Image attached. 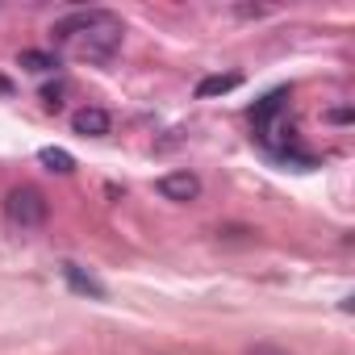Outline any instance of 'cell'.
Instances as JSON below:
<instances>
[{
	"mask_svg": "<svg viewBox=\"0 0 355 355\" xmlns=\"http://www.w3.org/2000/svg\"><path fill=\"white\" fill-rule=\"evenodd\" d=\"M71 46H76V55H80V59L105 63V59H113V51L121 46V21L109 13L105 21H96L92 30H84L80 38H71Z\"/></svg>",
	"mask_w": 355,
	"mask_h": 355,
	"instance_id": "1",
	"label": "cell"
},
{
	"mask_svg": "<svg viewBox=\"0 0 355 355\" xmlns=\"http://www.w3.org/2000/svg\"><path fill=\"white\" fill-rule=\"evenodd\" d=\"M63 272H67V280H71V284H76V288H80V293H92V297H105V288H101V284H96V280H92V276H84V272H80V268H76V263H67V268H63Z\"/></svg>",
	"mask_w": 355,
	"mask_h": 355,
	"instance_id": "8",
	"label": "cell"
},
{
	"mask_svg": "<svg viewBox=\"0 0 355 355\" xmlns=\"http://www.w3.org/2000/svg\"><path fill=\"white\" fill-rule=\"evenodd\" d=\"M9 92H13V84H9L5 76H0V96H9Z\"/></svg>",
	"mask_w": 355,
	"mask_h": 355,
	"instance_id": "10",
	"label": "cell"
},
{
	"mask_svg": "<svg viewBox=\"0 0 355 355\" xmlns=\"http://www.w3.org/2000/svg\"><path fill=\"white\" fill-rule=\"evenodd\" d=\"M109 113L105 109H80V113H71V130L76 134H84V138H101V134H109Z\"/></svg>",
	"mask_w": 355,
	"mask_h": 355,
	"instance_id": "5",
	"label": "cell"
},
{
	"mask_svg": "<svg viewBox=\"0 0 355 355\" xmlns=\"http://www.w3.org/2000/svg\"><path fill=\"white\" fill-rule=\"evenodd\" d=\"M21 67H30V71H55L59 63H55V55H42V51H21Z\"/></svg>",
	"mask_w": 355,
	"mask_h": 355,
	"instance_id": "9",
	"label": "cell"
},
{
	"mask_svg": "<svg viewBox=\"0 0 355 355\" xmlns=\"http://www.w3.org/2000/svg\"><path fill=\"white\" fill-rule=\"evenodd\" d=\"M243 80L239 76H205L201 84H197V96L201 101H209V96H226V92H234Z\"/></svg>",
	"mask_w": 355,
	"mask_h": 355,
	"instance_id": "7",
	"label": "cell"
},
{
	"mask_svg": "<svg viewBox=\"0 0 355 355\" xmlns=\"http://www.w3.org/2000/svg\"><path fill=\"white\" fill-rule=\"evenodd\" d=\"M5 214H9V222H17V226H42V222H46V201H42L38 189H13V193L5 197Z\"/></svg>",
	"mask_w": 355,
	"mask_h": 355,
	"instance_id": "2",
	"label": "cell"
},
{
	"mask_svg": "<svg viewBox=\"0 0 355 355\" xmlns=\"http://www.w3.org/2000/svg\"><path fill=\"white\" fill-rule=\"evenodd\" d=\"M38 163H42L46 171H55V175H71V171H76V159H71L63 146H42V150H38Z\"/></svg>",
	"mask_w": 355,
	"mask_h": 355,
	"instance_id": "6",
	"label": "cell"
},
{
	"mask_svg": "<svg viewBox=\"0 0 355 355\" xmlns=\"http://www.w3.org/2000/svg\"><path fill=\"white\" fill-rule=\"evenodd\" d=\"M105 17H109L105 9H80V13L63 17V21H59V26H55L51 34H55L59 42H71V38H80L84 30H92V26H96V21H105Z\"/></svg>",
	"mask_w": 355,
	"mask_h": 355,
	"instance_id": "4",
	"label": "cell"
},
{
	"mask_svg": "<svg viewBox=\"0 0 355 355\" xmlns=\"http://www.w3.org/2000/svg\"><path fill=\"white\" fill-rule=\"evenodd\" d=\"M159 197H167V201H197L201 197V180L184 167V171H167V175H159Z\"/></svg>",
	"mask_w": 355,
	"mask_h": 355,
	"instance_id": "3",
	"label": "cell"
}]
</instances>
